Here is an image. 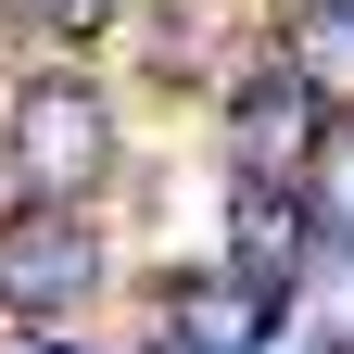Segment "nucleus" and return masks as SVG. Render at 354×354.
I'll use <instances>...</instances> for the list:
<instances>
[{
  "instance_id": "nucleus-1",
  "label": "nucleus",
  "mask_w": 354,
  "mask_h": 354,
  "mask_svg": "<svg viewBox=\"0 0 354 354\" xmlns=\"http://www.w3.org/2000/svg\"><path fill=\"white\" fill-rule=\"evenodd\" d=\"M114 165V102L88 76H26L13 114H0V190L26 203H88Z\"/></svg>"
},
{
  "instance_id": "nucleus-2",
  "label": "nucleus",
  "mask_w": 354,
  "mask_h": 354,
  "mask_svg": "<svg viewBox=\"0 0 354 354\" xmlns=\"http://www.w3.org/2000/svg\"><path fill=\"white\" fill-rule=\"evenodd\" d=\"M317 140H329V102H317V88H304L279 51L241 64V88H228V165L266 177V190H317Z\"/></svg>"
},
{
  "instance_id": "nucleus-3",
  "label": "nucleus",
  "mask_w": 354,
  "mask_h": 354,
  "mask_svg": "<svg viewBox=\"0 0 354 354\" xmlns=\"http://www.w3.org/2000/svg\"><path fill=\"white\" fill-rule=\"evenodd\" d=\"M88 291H102V228H88V203H26L13 228H0V304L51 329Z\"/></svg>"
},
{
  "instance_id": "nucleus-4",
  "label": "nucleus",
  "mask_w": 354,
  "mask_h": 354,
  "mask_svg": "<svg viewBox=\"0 0 354 354\" xmlns=\"http://www.w3.org/2000/svg\"><path fill=\"white\" fill-rule=\"evenodd\" d=\"M304 253H317V203H304V190H266V177H241V203H228V266H241V291H253V304H279Z\"/></svg>"
},
{
  "instance_id": "nucleus-5",
  "label": "nucleus",
  "mask_w": 354,
  "mask_h": 354,
  "mask_svg": "<svg viewBox=\"0 0 354 354\" xmlns=\"http://www.w3.org/2000/svg\"><path fill=\"white\" fill-rule=\"evenodd\" d=\"M279 64L317 88L329 114H354V0H304V13H291V38H279Z\"/></svg>"
},
{
  "instance_id": "nucleus-6",
  "label": "nucleus",
  "mask_w": 354,
  "mask_h": 354,
  "mask_svg": "<svg viewBox=\"0 0 354 354\" xmlns=\"http://www.w3.org/2000/svg\"><path fill=\"white\" fill-rule=\"evenodd\" d=\"M114 13H127V0H26V26L76 38V51H88V38H114Z\"/></svg>"
},
{
  "instance_id": "nucleus-7",
  "label": "nucleus",
  "mask_w": 354,
  "mask_h": 354,
  "mask_svg": "<svg viewBox=\"0 0 354 354\" xmlns=\"http://www.w3.org/2000/svg\"><path fill=\"white\" fill-rule=\"evenodd\" d=\"M13 354H88V342H13Z\"/></svg>"
}]
</instances>
